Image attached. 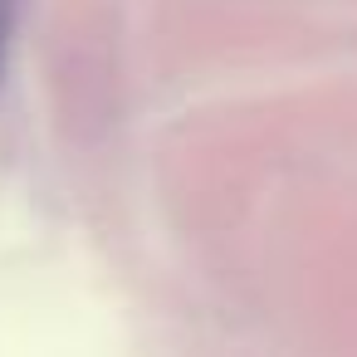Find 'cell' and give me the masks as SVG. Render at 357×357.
Returning a JSON list of instances; mask_svg holds the SVG:
<instances>
[{
	"instance_id": "6da1fadb",
	"label": "cell",
	"mask_w": 357,
	"mask_h": 357,
	"mask_svg": "<svg viewBox=\"0 0 357 357\" xmlns=\"http://www.w3.org/2000/svg\"><path fill=\"white\" fill-rule=\"evenodd\" d=\"M15 15H20V0H0V74H6V54H10V35H15Z\"/></svg>"
}]
</instances>
